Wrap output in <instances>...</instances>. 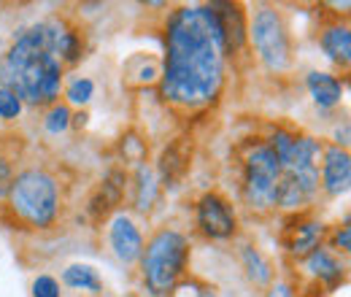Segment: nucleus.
<instances>
[{
	"mask_svg": "<svg viewBox=\"0 0 351 297\" xmlns=\"http://www.w3.org/2000/svg\"><path fill=\"white\" fill-rule=\"evenodd\" d=\"M224 38L208 5H181L165 25V62L160 92L176 111L208 108L224 84Z\"/></svg>",
	"mask_w": 351,
	"mask_h": 297,
	"instance_id": "nucleus-1",
	"label": "nucleus"
},
{
	"mask_svg": "<svg viewBox=\"0 0 351 297\" xmlns=\"http://www.w3.org/2000/svg\"><path fill=\"white\" fill-rule=\"evenodd\" d=\"M319 46L335 65H349L351 60V33L346 25H330L322 30Z\"/></svg>",
	"mask_w": 351,
	"mask_h": 297,
	"instance_id": "nucleus-13",
	"label": "nucleus"
},
{
	"mask_svg": "<svg viewBox=\"0 0 351 297\" xmlns=\"http://www.w3.org/2000/svg\"><path fill=\"white\" fill-rule=\"evenodd\" d=\"M217 19H219L221 27V38H224V49L227 54L230 51H241L243 43H246V14H243V5L238 3H211Z\"/></svg>",
	"mask_w": 351,
	"mask_h": 297,
	"instance_id": "nucleus-10",
	"label": "nucleus"
},
{
	"mask_svg": "<svg viewBox=\"0 0 351 297\" xmlns=\"http://www.w3.org/2000/svg\"><path fill=\"white\" fill-rule=\"evenodd\" d=\"M197 227L203 230V235H208L211 241H227L235 235L238 219L230 206L227 198H221L219 192H206L197 200Z\"/></svg>",
	"mask_w": 351,
	"mask_h": 297,
	"instance_id": "nucleus-7",
	"label": "nucleus"
},
{
	"mask_svg": "<svg viewBox=\"0 0 351 297\" xmlns=\"http://www.w3.org/2000/svg\"><path fill=\"white\" fill-rule=\"evenodd\" d=\"M62 281L71 289H82V292H100L103 289V281H100L97 270L89 268V265H68L62 270Z\"/></svg>",
	"mask_w": 351,
	"mask_h": 297,
	"instance_id": "nucleus-16",
	"label": "nucleus"
},
{
	"mask_svg": "<svg viewBox=\"0 0 351 297\" xmlns=\"http://www.w3.org/2000/svg\"><path fill=\"white\" fill-rule=\"evenodd\" d=\"M249 38L257 51V57L276 73L287 71L292 65V36L284 14L276 5H260L252 16Z\"/></svg>",
	"mask_w": 351,
	"mask_h": 297,
	"instance_id": "nucleus-5",
	"label": "nucleus"
},
{
	"mask_svg": "<svg viewBox=\"0 0 351 297\" xmlns=\"http://www.w3.org/2000/svg\"><path fill=\"white\" fill-rule=\"evenodd\" d=\"M60 19L27 27L0 62V82L22 103L54 106L62 92V57L57 51Z\"/></svg>",
	"mask_w": 351,
	"mask_h": 297,
	"instance_id": "nucleus-2",
	"label": "nucleus"
},
{
	"mask_svg": "<svg viewBox=\"0 0 351 297\" xmlns=\"http://www.w3.org/2000/svg\"><path fill=\"white\" fill-rule=\"evenodd\" d=\"M322 187L327 195H343L349 192L351 184V157L343 146H330L322 149Z\"/></svg>",
	"mask_w": 351,
	"mask_h": 297,
	"instance_id": "nucleus-9",
	"label": "nucleus"
},
{
	"mask_svg": "<svg viewBox=\"0 0 351 297\" xmlns=\"http://www.w3.org/2000/svg\"><path fill=\"white\" fill-rule=\"evenodd\" d=\"M135 206H138V211H149L152 209V203H154V198H157V181H154V173L146 168V165H141L138 173H135Z\"/></svg>",
	"mask_w": 351,
	"mask_h": 297,
	"instance_id": "nucleus-17",
	"label": "nucleus"
},
{
	"mask_svg": "<svg viewBox=\"0 0 351 297\" xmlns=\"http://www.w3.org/2000/svg\"><path fill=\"white\" fill-rule=\"evenodd\" d=\"M332 249H335V252H343V254H349V249H351L349 222H346L343 227H338V230H335V235H332Z\"/></svg>",
	"mask_w": 351,
	"mask_h": 297,
	"instance_id": "nucleus-23",
	"label": "nucleus"
},
{
	"mask_svg": "<svg viewBox=\"0 0 351 297\" xmlns=\"http://www.w3.org/2000/svg\"><path fill=\"white\" fill-rule=\"evenodd\" d=\"M19 114H22V100H19L11 89L0 86V119L11 122V119H16Z\"/></svg>",
	"mask_w": 351,
	"mask_h": 297,
	"instance_id": "nucleus-21",
	"label": "nucleus"
},
{
	"mask_svg": "<svg viewBox=\"0 0 351 297\" xmlns=\"http://www.w3.org/2000/svg\"><path fill=\"white\" fill-rule=\"evenodd\" d=\"M197 297H217V292H214V287H200Z\"/></svg>",
	"mask_w": 351,
	"mask_h": 297,
	"instance_id": "nucleus-26",
	"label": "nucleus"
},
{
	"mask_svg": "<svg viewBox=\"0 0 351 297\" xmlns=\"http://www.w3.org/2000/svg\"><path fill=\"white\" fill-rule=\"evenodd\" d=\"M184 170H186V157L178 152V146H168L160 160V173H162L165 187H176V181L184 176Z\"/></svg>",
	"mask_w": 351,
	"mask_h": 297,
	"instance_id": "nucleus-18",
	"label": "nucleus"
},
{
	"mask_svg": "<svg viewBox=\"0 0 351 297\" xmlns=\"http://www.w3.org/2000/svg\"><path fill=\"white\" fill-rule=\"evenodd\" d=\"M92 95H95V84L89 79H76L73 84L68 86V92H65L68 103H73V106H87L89 100H92Z\"/></svg>",
	"mask_w": 351,
	"mask_h": 297,
	"instance_id": "nucleus-20",
	"label": "nucleus"
},
{
	"mask_svg": "<svg viewBox=\"0 0 351 297\" xmlns=\"http://www.w3.org/2000/svg\"><path fill=\"white\" fill-rule=\"evenodd\" d=\"M5 198L14 219L27 227H49L60 213V187L54 176L41 168H27L14 176Z\"/></svg>",
	"mask_w": 351,
	"mask_h": 297,
	"instance_id": "nucleus-4",
	"label": "nucleus"
},
{
	"mask_svg": "<svg viewBox=\"0 0 351 297\" xmlns=\"http://www.w3.org/2000/svg\"><path fill=\"white\" fill-rule=\"evenodd\" d=\"M265 297H298V295H295V289H292L287 281H273V284L267 287V295Z\"/></svg>",
	"mask_w": 351,
	"mask_h": 297,
	"instance_id": "nucleus-25",
	"label": "nucleus"
},
{
	"mask_svg": "<svg viewBox=\"0 0 351 297\" xmlns=\"http://www.w3.org/2000/svg\"><path fill=\"white\" fill-rule=\"evenodd\" d=\"M46 130L49 132H54V135H60V132H65L68 125H71V108L65 106V103H54L51 106V111L46 114Z\"/></svg>",
	"mask_w": 351,
	"mask_h": 297,
	"instance_id": "nucleus-19",
	"label": "nucleus"
},
{
	"mask_svg": "<svg viewBox=\"0 0 351 297\" xmlns=\"http://www.w3.org/2000/svg\"><path fill=\"white\" fill-rule=\"evenodd\" d=\"M33 297H60V284L51 276H38L33 281Z\"/></svg>",
	"mask_w": 351,
	"mask_h": 297,
	"instance_id": "nucleus-22",
	"label": "nucleus"
},
{
	"mask_svg": "<svg viewBox=\"0 0 351 297\" xmlns=\"http://www.w3.org/2000/svg\"><path fill=\"white\" fill-rule=\"evenodd\" d=\"M306 86H308V92H311V97H313V103H316L319 108H332V106H338L341 97H343V84H341L332 73H324V71L308 73Z\"/></svg>",
	"mask_w": 351,
	"mask_h": 297,
	"instance_id": "nucleus-12",
	"label": "nucleus"
},
{
	"mask_svg": "<svg viewBox=\"0 0 351 297\" xmlns=\"http://www.w3.org/2000/svg\"><path fill=\"white\" fill-rule=\"evenodd\" d=\"M141 276L143 287L157 297L173 295V289L181 284L189 262V241L178 230H157L149 243H143L141 252Z\"/></svg>",
	"mask_w": 351,
	"mask_h": 297,
	"instance_id": "nucleus-3",
	"label": "nucleus"
},
{
	"mask_svg": "<svg viewBox=\"0 0 351 297\" xmlns=\"http://www.w3.org/2000/svg\"><path fill=\"white\" fill-rule=\"evenodd\" d=\"M243 198L252 211H273L278 209L281 189V165L267 143H257L243 163Z\"/></svg>",
	"mask_w": 351,
	"mask_h": 297,
	"instance_id": "nucleus-6",
	"label": "nucleus"
},
{
	"mask_svg": "<svg viewBox=\"0 0 351 297\" xmlns=\"http://www.w3.org/2000/svg\"><path fill=\"white\" fill-rule=\"evenodd\" d=\"M306 270L319 284H327V287H338L346 276V268L341 265V259L330 249H322V246L306 257Z\"/></svg>",
	"mask_w": 351,
	"mask_h": 297,
	"instance_id": "nucleus-11",
	"label": "nucleus"
},
{
	"mask_svg": "<svg viewBox=\"0 0 351 297\" xmlns=\"http://www.w3.org/2000/svg\"><path fill=\"white\" fill-rule=\"evenodd\" d=\"M322 233H324L322 222H300V224L292 230V238L287 241L289 254L298 257V259H306L313 249L322 246Z\"/></svg>",
	"mask_w": 351,
	"mask_h": 297,
	"instance_id": "nucleus-14",
	"label": "nucleus"
},
{
	"mask_svg": "<svg viewBox=\"0 0 351 297\" xmlns=\"http://www.w3.org/2000/svg\"><path fill=\"white\" fill-rule=\"evenodd\" d=\"M11 181H14V170H11V163H8L5 157H0V195H5V192H8Z\"/></svg>",
	"mask_w": 351,
	"mask_h": 297,
	"instance_id": "nucleus-24",
	"label": "nucleus"
},
{
	"mask_svg": "<svg viewBox=\"0 0 351 297\" xmlns=\"http://www.w3.org/2000/svg\"><path fill=\"white\" fill-rule=\"evenodd\" d=\"M108 243L114 249V254L119 257L125 265H132L141 259V252H143V235L141 230L135 227L128 213H117L111 227H108Z\"/></svg>",
	"mask_w": 351,
	"mask_h": 297,
	"instance_id": "nucleus-8",
	"label": "nucleus"
},
{
	"mask_svg": "<svg viewBox=\"0 0 351 297\" xmlns=\"http://www.w3.org/2000/svg\"><path fill=\"white\" fill-rule=\"evenodd\" d=\"M241 262H243V270H246V276H249V281L254 284V287H270L273 284V265L267 262V257L260 252V249H254V246H243L241 249Z\"/></svg>",
	"mask_w": 351,
	"mask_h": 297,
	"instance_id": "nucleus-15",
	"label": "nucleus"
}]
</instances>
